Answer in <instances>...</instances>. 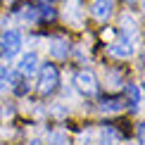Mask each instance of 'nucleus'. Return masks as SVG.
I'll use <instances>...</instances> for the list:
<instances>
[{
    "label": "nucleus",
    "instance_id": "obj_13",
    "mask_svg": "<svg viewBox=\"0 0 145 145\" xmlns=\"http://www.w3.org/2000/svg\"><path fill=\"white\" fill-rule=\"evenodd\" d=\"M40 17L48 19V22H52V19H55V12H52V7H48V5H45V7L40 10Z\"/></svg>",
    "mask_w": 145,
    "mask_h": 145
},
{
    "label": "nucleus",
    "instance_id": "obj_20",
    "mask_svg": "<svg viewBox=\"0 0 145 145\" xmlns=\"http://www.w3.org/2000/svg\"><path fill=\"white\" fill-rule=\"evenodd\" d=\"M126 3H136V0H126Z\"/></svg>",
    "mask_w": 145,
    "mask_h": 145
},
{
    "label": "nucleus",
    "instance_id": "obj_8",
    "mask_svg": "<svg viewBox=\"0 0 145 145\" xmlns=\"http://www.w3.org/2000/svg\"><path fill=\"white\" fill-rule=\"evenodd\" d=\"M112 0H93V5H90V12H93V17L95 19H100V22H105V19H110V14H112Z\"/></svg>",
    "mask_w": 145,
    "mask_h": 145
},
{
    "label": "nucleus",
    "instance_id": "obj_18",
    "mask_svg": "<svg viewBox=\"0 0 145 145\" xmlns=\"http://www.w3.org/2000/svg\"><path fill=\"white\" fill-rule=\"evenodd\" d=\"M143 64H145V52H143Z\"/></svg>",
    "mask_w": 145,
    "mask_h": 145
},
{
    "label": "nucleus",
    "instance_id": "obj_1",
    "mask_svg": "<svg viewBox=\"0 0 145 145\" xmlns=\"http://www.w3.org/2000/svg\"><path fill=\"white\" fill-rule=\"evenodd\" d=\"M59 86V71L55 64H43L38 69V93L40 95H50L55 93Z\"/></svg>",
    "mask_w": 145,
    "mask_h": 145
},
{
    "label": "nucleus",
    "instance_id": "obj_9",
    "mask_svg": "<svg viewBox=\"0 0 145 145\" xmlns=\"http://www.w3.org/2000/svg\"><path fill=\"white\" fill-rule=\"evenodd\" d=\"M98 145H119V133L112 129V126L102 129V133H100V140H98Z\"/></svg>",
    "mask_w": 145,
    "mask_h": 145
},
{
    "label": "nucleus",
    "instance_id": "obj_4",
    "mask_svg": "<svg viewBox=\"0 0 145 145\" xmlns=\"http://www.w3.org/2000/svg\"><path fill=\"white\" fill-rule=\"evenodd\" d=\"M107 50H110L112 57H131V55L136 52V38L121 36V40H119V43H112Z\"/></svg>",
    "mask_w": 145,
    "mask_h": 145
},
{
    "label": "nucleus",
    "instance_id": "obj_7",
    "mask_svg": "<svg viewBox=\"0 0 145 145\" xmlns=\"http://www.w3.org/2000/svg\"><path fill=\"white\" fill-rule=\"evenodd\" d=\"M50 55L55 57V59H67V55H69V43H67V38H62V36L50 38Z\"/></svg>",
    "mask_w": 145,
    "mask_h": 145
},
{
    "label": "nucleus",
    "instance_id": "obj_17",
    "mask_svg": "<svg viewBox=\"0 0 145 145\" xmlns=\"http://www.w3.org/2000/svg\"><path fill=\"white\" fill-rule=\"evenodd\" d=\"M43 3H45V5H48V3H55V0H43Z\"/></svg>",
    "mask_w": 145,
    "mask_h": 145
},
{
    "label": "nucleus",
    "instance_id": "obj_2",
    "mask_svg": "<svg viewBox=\"0 0 145 145\" xmlns=\"http://www.w3.org/2000/svg\"><path fill=\"white\" fill-rule=\"evenodd\" d=\"M76 88L81 90L86 98H93V95H98V78L90 69H81L76 74Z\"/></svg>",
    "mask_w": 145,
    "mask_h": 145
},
{
    "label": "nucleus",
    "instance_id": "obj_11",
    "mask_svg": "<svg viewBox=\"0 0 145 145\" xmlns=\"http://www.w3.org/2000/svg\"><path fill=\"white\" fill-rule=\"evenodd\" d=\"M121 107H124V98H105L100 102L102 112H119Z\"/></svg>",
    "mask_w": 145,
    "mask_h": 145
},
{
    "label": "nucleus",
    "instance_id": "obj_3",
    "mask_svg": "<svg viewBox=\"0 0 145 145\" xmlns=\"http://www.w3.org/2000/svg\"><path fill=\"white\" fill-rule=\"evenodd\" d=\"M0 45H3V55L5 57H14L17 52H19L22 48V33L14 31V29H5L3 31V40H0Z\"/></svg>",
    "mask_w": 145,
    "mask_h": 145
},
{
    "label": "nucleus",
    "instance_id": "obj_12",
    "mask_svg": "<svg viewBox=\"0 0 145 145\" xmlns=\"http://www.w3.org/2000/svg\"><path fill=\"white\" fill-rule=\"evenodd\" d=\"M19 19L24 24H36V22H38V10H36V7H22Z\"/></svg>",
    "mask_w": 145,
    "mask_h": 145
},
{
    "label": "nucleus",
    "instance_id": "obj_16",
    "mask_svg": "<svg viewBox=\"0 0 145 145\" xmlns=\"http://www.w3.org/2000/svg\"><path fill=\"white\" fill-rule=\"evenodd\" d=\"M88 140H90V136H88V133H81V138H78V145H88Z\"/></svg>",
    "mask_w": 145,
    "mask_h": 145
},
{
    "label": "nucleus",
    "instance_id": "obj_10",
    "mask_svg": "<svg viewBox=\"0 0 145 145\" xmlns=\"http://www.w3.org/2000/svg\"><path fill=\"white\" fill-rule=\"evenodd\" d=\"M124 95H126V102H129L131 107H136L140 105V90H138V86H133V83H129V86L124 88Z\"/></svg>",
    "mask_w": 145,
    "mask_h": 145
},
{
    "label": "nucleus",
    "instance_id": "obj_22",
    "mask_svg": "<svg viewBox=\"0 0 145 145\" xmlns=\"http://www.w3.org/2000/svg\"><path fill=\"white\" fill-rule=\"evenodd\" d=\"M143 7H145V0H143Z\"/></svg>",
    "mask_w": 145,
    "mask_h": 145
},
{
    "label": "nucleus",
    "instance_id": "obj_21",
    "mask_svg": "<svg viewBox=\"0 0 145 145\" xmlns=\"http://www.w3.org/2000/svg\"><path fill=\"white\" fill-rule=\"evenodd\" d=\"M7 3H14V0H7Z\"/></svg>",
    "mask_w": 145,
    "mask_h": 145
},
{
    "label": "nucleus",
    "instance_id": "obj_15",
    "mask_svg": "<svg viewBox=\"0 0 145 145\" xmlns=\"http://www.w3.org/2000/svg\"><path fill=\"white\" fill-rule=\"evenodd\" d=\"M52 140H55L52 145H64V136H62V133H55V138H52Z\"/></svg>",
    "mask_w": 145,
    "mask_h": 145
},
{
    "label": "nucleus",
    "instance_id": "obj_14",
    "mask_svg": "<svg viewBox=\"0 0 145 145\" xmlns=\"http://www.w3.org/2000/svg\"><path fill=\"white\" fill-rule=\"evenodd\" d=\"M138 140L140 145H145V124H138Z\"/></svg>",
    "mask_w": 145,
    "mask_h": 145
},
{
    "label": "nucleus",
    "instance_id": "obj_6",
    "mask_svg": "<svg viewBox=\"0 0 145 145\" xmlns=\"http://www.w3.org/2000/svg\"><path fill=\"white\" fill-rule=\"evenodd\" d=\"M17 71L24 78H31L36 71H38V55L36 52H26V55L19 57V64H17Z\"/></svg>",
    "mask_w": 145,
    "mask_h": 145
},
{
    "label": "nucleus",
    "instance_id": "obj_5",
    "mask_svg": "<svg viewBox=\"0 0 145 145\" xmlns=\"http://www.w3.org/2000/svg\"><path fill=\"white\" fill-rule=\"evenodd\" d=\"M64 17H67L69 24L81 26L83 24V3L81 0H67L64 3Z\"/></svg>",
    "mask_w": 145,
    "mask_h": 145
},
{
    "label": "nucleus",
    "instance_id": "obj_19",
    "mask_svg": "<svg viewBox=\"0 0 145 145\" xmlns=\"http://www.w3.org/2000/svg\"><path fill=\"white\" fill-rule=\"evenodd\" d=\"M143 93H145V81H143Z\"/></svg>",
    "mask_w": 145,
    "mask_h": 145
}]
</instances>
